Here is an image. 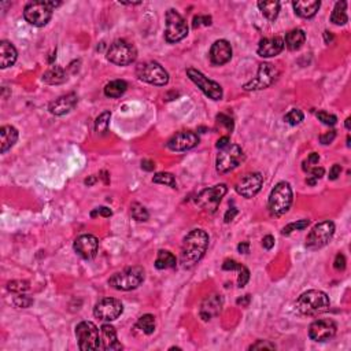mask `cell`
Segmentation results:
<instances>
[{
  "mask_svg": "<svg viewBox=\"0 0 351 351\" xmlns=\"http://www.w3.org/2000/svg\"><path fill=\"white\" fill-rule=\"evenodd\" d=\"M232 58V46L226 40H217L210 48V61L216 66L228 63Z\"/></svg>",
  "mask_w": 351,
  "mask_h": 351,
  "instance_id": "20",
  "label": "cell"
},
{
  "mask_svg": "<svg viewBox=\"0 0 351 351\" xmlns=\"http://www.w3.org/2000/svg\"><path fill=\"white\" fill-rule=\"evenodd\" d=\"M336 330H338V326L334 320L321 318L310 325L309 336L314 342H328L336 335Z\"/></svg>",
  "mask_w": 351,
  "mask_h": 351,
  "instance_id": "16",
  "label": "cell"
},
{
  "mask_svg": "<svg viewBox=\"0 0 351 351\" xmlns=\"http://www.w3.org/2000/svg\"><path fill=\"white\" fill-rule=\"evenodd\" d=\"M329 305V297L324 291L310 289V291H306L298 298L297 302H295V309H297L298 313L306 314V316H314V314L326 311Z\"/></svg>",
  "mask_w": 351,
  "mask_h": 351,
  "instance_id": "2",
  "label": "cell"
},
{
  "mask_svg": "<svg viewBox=\"0 0 351 351\" xmlns=\"http://www.w3.org/2000/svg\"><path fill=\"white\" fill-rule=\"evenodd\" d=\"M284 40L281 37H272V38H262L259 42L258 46V52L259 56L262 58H272V56H276L284 50Z\"/></svg>",
  "mask_w": 351,
  "mask_h": 351,
  "instance_id": "23",
  "label": "cell"
},
{
  "mask_svg": "<svg viewBox=\"0 0 351 351\" xmlns=\"http://www.w3.org/2000/svg\"><path fill=\"white\" fill-rule=\"evenodd\" d=\"M66 80V71L59 66H52L43 75V81H46L47 84H51V85H58V84L65 83Z\"/></svg>",
  "mask_w": 351,
  "mask_h": 351,
  "instance_id": "29",
  "label": "cell"
},
{
  "mask_svg": "<svg viewBox=\"0 0 351 351\" xmlns=\"http://www.w3.org/2000/svg\"><path fill=\"white\" fill-rule=\"evenodd\" d=\"M209 247V235L203 229H193L185 236L181 247L180 263L184 269H191L205 255Z\"/></svg>",
  "mask_w": 351,
  "mask_h": 351,
  "instance_id": "1",
  "label": "cell"
},
{
  "mask_svg": "<svg viewBox=\"0 0 351 351\" xmlns=\"http://www.w3.org/2000/svg\"><path fill=\"white\" fill-rule=\"evenodd\" d=\"M143 281H144V269L140 266H133L114 273L109 279V284L118 291H130L142 285Z\"/></svg>",
  "mask_w": 351,
  "mask_h": 351,
  "instance_id": "5",
  "label": "cell"
},
{
  "mask_svg": "<svg viewBox=\"0 0 351 351\" xmlns=\"http://www.w3.org/2000/svg\"><path fill=\"white\" fill-rule=\"evenodd\" d=\"M136 74L142 81L157 87H165L169 83V73L154 61L140 63L136 67Z\"/></svg>",
  "mask_w": 351,
  "mask_h": 351,
  "instance_id": "8",
  "label": "cell"
},
{
  "mask_svg": "<svg viewBox=\"0 0 351 351\" xmlns=\"http://www.w3.org/2000/svg\"><path fill=\"white\" fill-rule=\"evenodd\" d=\"M295 14L302 18H313L320 10L321 3L318 0H298L292 3Z\"/></svg>",
  "mask_w": 351,
  "mask_h": 351,
  "instance_id": "25",
  "label": "cell"
},
{
  "mask_svg": "<svg viewBox=\"0 0 351 351\" xmlns=\"http://www.w3.org/2000/svg\"><path fill=\"white\" fill-rule=\"evenodd\" d=\"M32 303H33V299H30V298L25 297V295H18V297L14 298V305L17 307L25 309V307H29Z\"/></svg>",
  "mask_w": 351,
  "mask_h": 351,
  "instance_id": "45",
  "label": "cell"
},
{
  "mask_svg": "<svg viewBox=\"0 0 351 351\" xmlns=\"http://www.w3.org/2000/svg\"><path fill=\"white\" fill-rule=\"evenodd\" d=\"M350 121H351L350 118H347L346 120V129H350Z\"/></svg>",
  "mask_w": 351,
  "mask_h": 351,
  "instance_id": "62",
  "label": "cell"
},
{
  "mask_svg": "<svg viewBox=\"0 0 351 351\" xmlns=\"http://www.w3.org/2000/svg\"><path fill=\"white\" fill-rule=\"evenodd\" d=\"M222 306H224V298L218 294H214V295H210L203 301L201 306V318L203 321H209L213 317L218 316L221 313Z\"/></svg>",
  "mask_w": 351,
  "mask_h": 351,
  "instance_id": "21",
  "label": "cell"
},
{
  "mask_svg": "<svg viewBox=\"0 0 351 351\" xmlns=\"http://www.w3.org/2000/svg\"><path fill=\"white\" fill-rule=\"evenodd\" d=\"M316 115H317V118L322 122V124H325V125H328V126H334L335 124L338 122V118H336V115L326 113V111H317V114H316Z\"/></svg>",
  "mask_w": 351,
  "mask_h": 351,
  "instance_id": "41",
  "label": "cell"
},
{
  "mask_svg": "<svg viewBox=\"0 0 351 351\" xmlns=\"http://www.w3.org/2000/svg\"><path fill=\"white\" fill-rule=\"evenodd\" d=\"M211 17L210 15H198V17L193 18L192 26L197 29V28H201V26H210L211 25Z\"/></svg>",
  "mask_w": 351,
  "mask_h": 351,
  "instance_id": "44",
  "label": "cell"
},
{
  "mask_svg": "<svg viewBox=\"0 0 351 351\" xmlns=\"http://www.w3.org/2000/svg\"><path fill=\"white\" fill-rule=\"evenodd\" d=\"M18 140V130L11 125L2 126L0 129V151L5 154L17 143Z\"/></svg>",
  "mask_w": 351,
  "mask_h": 351,
  "instance_id": "27",
  "label": "cell"
},
{
  "mask_svg": "<svg viewBox=\"0 0 351 351\" xmlns=\"http://www.w3.org/2000/svg\"><path fill=\"white\" fill-rule=\"evenodd\" d=\"M310 224L309 220H301V221H297V222H292V224H288L287 226H284L283 228V230H281V235H289L291 232H294V230H302L305 229V228H307Z\"/></svg>",
  "mask_w": 351,
  "mask_h": 351,
  "instance_id": "39",
  "label": "cell"
},
{
  "mask_svg": "<svg viewBox=\"0 0 351 351\" xmlns=\"http://www.w3.org/2000/svg\"><path fill=\"white\" fill-rule=\"evenodd\" d=\"M124 311V306L118 299L114 298H103L98 302L93 309L95 317L103 321H114L117 320Z\"/></svg>",
  "mask_w": 351,
  "mask_h": 351,
  "instance_id": "15",
  "label": "cell"
},
{
  "mask_svg": "<svg viewBox=\"0 0 351 351\" xmlns=\"http://www.w3.org/2000/svg\"><path fill=\"white\" fill-rule=\"evenodd\" d=\"M244 152L238 144H229L225 148L220 150V154L216 159V167L218 173H228L240 165L244 161Z\"/></svg>",
  "mask_w": 351,
  "mask_h": 351,
  "instance_id": "10",
  "label": "cell"
},
{
  "mask_svg": "<svg viewBox=\"0 0 351 351\" xmlns=\"http://www.w3.org/2000/svg\"><path fill=\"white\" fill-rule=\"evenodd\" d=\"M152 181H154L155 184H165L171 187V188H177L174 176L171 174V173H157L152 177Z\"/></svg>",
  "mask_w": 351,
  "mask_h": 351,
  "instance_id": "36",
  "label": "cell"
},
{
  "mask_svg": "<svg viewBox=\"0 0 351 351\" xmlns=\"http://www.w3.org/2000/svg\"><path fill=\"white\" fill-rule=\"evenodd\" d=\"M7 289L11 291V292L22 294L29 289V283H28V281H21V280L10 281L9 284H7Z\"/></svg>",
  "mask_w": 351,
  "mask_h": 351,
  "instance_id": "40",
  "label": "cell"
},
{
  "mask_svg": "<svg viewBox=\"0 0 351 351\" xmlns=\"http://www.w3.org/2000/svg\"><path fill=\"white\" fill-rule=\"evenodd\" d=\"M303 170L309 171L310 177H313L314 180H320L322 176H324V173H325L324 167H313V169H310L309 166H306L305 163H303Z\"/></svg>",
  "mask_w": 351,
  "mask_h": 351,
  "instance_id": "46",
  "label": "cell"
},
{
  "mask_svg": "<svg viewBox=\"0 0 351 351\" xmlns=\"http://www.w3.org/2000/svg\"><path fill=\"white\" fill-rule=\"evenodd\" d=\"M130 213H132V217L136 220V221H147L150 214L147 211V209L140 203H133L130 206Z\"/></svg>",
  "mask_w": 351,
  "mask_h": 351,
  "instance_id": "37",
  "label": "cell"
},
{
  "mask_svg": "<svg viewBox=\"0 0 351 351\" xmlns=\"http://www.w3.org/2000/svg\"><path fill=\"white\" fill-rule=\"evenodd\" d=\"M75 338H77V342H79L80 350H99L102 347L99 329L91 321H83L75 326Z\"/></svg>",
  "mask_w": 351,
  "mask_h": 351,
  "instance_id": "6",
  "label": "cell"
},
{
  "mask_svg": "<svg viewBox=\"0 0 351 351\" xmlns=\"http://www.w3.org/2000/svg\"><path fill=\"white\" fill-rule=\"evenodd\" d=\"M346 9H347L346 2H338V3L335 5V9H334V11H332V15H330V22L339 26L346 25L347 21H348Z\"/></svg>",
  "mask_w": 351,
  "mask_h": 351,
  "instance_id": "33",
  "label": "cell"
},
{
  "mask_svg": "<svg viewBox=\"0 0 351 351\" xmlns=\"http://www.w3.org/2000/svg\"><path fill=\"white\" fill-rule=\"evenodd\" d=\"M138 328L142 329L146 335L154 334L155 330V317L152 314H144L139 318Z\"/></svg>",
  "mask_w": 351,
  "mask_h": 351,
  "instance_id": "34",
  "label": "cell"
},
{
  "mask_svg": "<svg viewBox=\"0 0 351 351\" xmlns=\"http://www.w3.org/2000/svg\"><path fill=\"white\" fill-rule=\"evenodd\" d=\"M136 58H138L136 47L126 40H115L113 44H110L107 50V59L118 66H128L130 63H133Z\"/></svg>",
  "mask_w": 351,
  "mask_h": 351,
  "instance_id": "7",
  "label": "cell"
},
{
  "mask_svg": "<svg viewBox=\"0 0 351 351\" xmlns=\"http://www.w3.org/2000/svg\"><path fill=\"white\" fill-rule=\"evenodd\" d=\"M277 75H279V70L275 65L268 62L261 63L257 77L251 80L250 83L244 84L243 88H244V91H261V89L270 87L275 83Z\"/></svg>",
  "mask_w": 351,
  "mask_h": 351,
  "instance_id": "13",
  "label": "cell"
},
{
  "mask_svg": "<svg viewBox=\"0 0 351 351\" xmlns=\"http://www.w3.org/2000/svg\"><path fill=\"white\" fill-rule=\"evenodd\" d=\"M262 246L266 250H272L273 247H275V238H273L272 235H268V236H265L262 239Z\"/></svg>",
  "mask_w": 351,
  "mask_h": 351,
  "instance_id": "53",
  "label": "cell"
},
{
  "mask_svg": "<svg viewBox=\"0 0 351 351\" xmlns=\"http://www.w3.org/2000/svg\"><path fill=\"white\" fill-rule=\"evenodd\" d=\"M17 50L11 43L7 42V40H3L0 43V67L2 69L13 66L17 61Z\"/></svg>",
  "mask_w": 351,
  "mask_h": 351,
  "instance_id": "26",
  "label": "cell"
},
{
  "mask_svg": "<svg viewBox=\"0 0 351 351\" xmlns=\"http://www.w3.org/2000/svg\"><path fill=\"white\" fill-rule=\"evenodd\" d=\"M96 214H101L102 217H110L113 213H111V210L107 209V207H99V209H96V211H93L92 217L93 216H96Z\"/></svg>",
  "mask_w": 351,
  "mask_h": 351,
  "instance_id": "54",
  "label": "cell"
},
{
  "mask_svg": "<svg viewBox=\"0 0 351 351\" xmlns=\"http://www.w3.org/2000/svg\"><path fill=\"white\" fill-rule=\"evenodd\" d=\"M228 146H229V138H228V136H224V138H221L217 142V144H216V147H217V148H220V150H222V148H225V147H228Z\"/></svg>",
  "mask_w": 351,
  "mask_h": 351,
  "instance_id": "56",
  "label": "cell"
},
{
  "mask_svg": "<svg viewBox=\"0 0 351 351\" xmlns=\"http://www.w3.org/2000/svg\"><path fill=\"white\" fill-rule=\"evenodd\" d=\"M238 250H239V252H242V254H247V252L250 251V243L242 242L238 246Z\"/></svg>",
  "mask_w": 351,
  "mask_h": 351,
  "instance_id": "57",
  "label": "cell"
},
{
  "mask_svg": "<svg viewBox=\"0 0 351 351\" xmlns=\"http://www.w3.org/2000/svg\"><path fill=\"white\" fill-rule=\"evenodd\" d=\"M242 266V263L236 262L233 259H226L225 262L222 263V269H224V270H240Z\"/></svg>",
  "mask_w": 351,
  "mask_h": 351,
  "instance_id": "48",
  "label": "cell"
},
{
  "mask_svg": "<svg viewBox=\"0 0 351 351\" xmlns=\"http://www.w3.org/2000/svg\"><path fill=\"white\" fill-rule=\"evenodd\" d=\"M324 38H325V43L326 44H330V43L334 42V34L330 33V32H328V30H325L324 32Z\"/></svg>",
  "mask_w": 351,
  "mask_h": 351,
  "instance_id": "60",
  "label": "cell"
},
{
  "mask_svg": "<svg viewBox=\"0 0 351 351\" xmlns=\"http://www.w3.org/2000/svg\"><path fill=\"white\" fill-rule=\"evenodd\" d=\"M239 214V210L236 209V207H230L228 211L225 213V217H224V220H225L226 224H229L230 221H233L235 217Z\"/></svg>",
  "mask_w": 351,
  "mask_h": 351,
  "instance_id": "52",
  "label": "cell"
},
{
  "mask_svg": "<svg viewBox=\"0 0 351 351\" xmlns=\"http://www.w3.org/2000/svg\"><path fill=\"white\" fill-rule=\"evenodd\" d=\"M199 136L195 132H179L167 142V148L176 152L188 151L198 146Z\"/></svg>",
  "mask_w": 351,
  "mask_h": 351,
  "instance_id": "19",
  "label": "cell"
},
{
  "mask_svg": "<svg viewBox=\"0 0 351 351\" xmlns=\"http://www.w3.org/2000/svg\"><path fill=\"white\" fill-rule=\"evenodd\" d=\"M187 74H188V77L191 79L192 83L197 84L198 88L205 93L206 96L213 99V101L222 99V88L220 84H217L213 80H209L203 73H201L197 69H193V67L187 69Z\"/></svg>",
  "mask_w": 351,
  "mask_h": 351,
  "instance_id": "14",
  "label": "cell"
},
{
  "mask_svg": "<svg viewBox=\"0 0 351 351\" xmlns=\"http://www.w3.org/2000/svg\"><path fill=\"white\" fill-rule=\"evenodd\" d=\"M335 138H336V130H329V132H326V133L320 136V142H321V144H324V146H328V144H330V143L334 142Z\"/></svg>",
  "mask_w": 351,
  "mask_h": 351,
  "instance_id": "49",
  "label": "cell"
},
{
  "mask_svg": "<svg viewBox=\"0 0 351 351\" xmlns=\"http://www.w3.org/2000/svg\"><path fill=\"white\" fill-rule=\"evenodd\" d=\"M95 180H96V177H91V179H89V180H88V179H87V180H85V184L92 185L93 183H95Z\"/></svg>",
  "mask_w": 351,
  "mask_h": 351,
  "instance_id": "61",
  "label": "cell"
},
{
  "mask_svg": "<svg viewBox=\"0 0 351 351\" xmlns=\"http://www.w3.org/2000/svg\"><path fill=\"white\" fill-rule=\"evenodd\" d=\"M228 192L225 184H217L210 188L203 189L199 195L197 197L195 202L199 207H202L209 213H216L218 209V206L221 203L222 198L225 197Z\"/></svg>",
  "mask_w": 351,
  "mask_h": 351,
  "instance_id": "12",
  "label": "cell"
},
{
  "mask_svg": "<svg viewBox=\"0 0 351 351\" xmlns=\"http://www.w3.org/2000/svg\"><path fill=\"white\" fill-rule=\"evenodd\" d=\"M306 42V33L302 29H294L287 33L284 44L289 51L299 50Z\"/></svg>",
  "mask_w": 351,
  "mask_h": 351,
  "instance_id": "28",
  "label": "cell"
},
{
  "mask_svg": "<svg viewBox=\"0 0 351 351\" xmlns=\"http://www.w3.org/2000/svg\"><path fill=\"white\" fill-rule=\"evenodd\" d=\"M177 265V261H176V257L171 254L170 251L166 250H159L158 257H157V261H155V268L157 269H173L176 268Z\"/></svg>",
  "mask_w": 351,
  "mask_h": 351,
  "instance_id": "31",
  "label": "cell"
},
{
  "mask_svg": "<svg viewBox=\"0 0 351 351\" xmlns=\"http://www.w3.org/2000/svg\"><path fill=\"white\" fill-rule=\"evenodd\" d=\"M334 266L336 270H344L346 269V258H344V255L343 254H338L336 255V258H335V262H334Z\"/></svg>",
  "mask_w": 351,
  "mask_h": 351,
  "instance_id": "50",
  "label": "cell"
},
{
  "mask_svg": "<svg viewBox=\"0 0 351 351\" xmlns=\"http://www.w3.org/2000/svg\"><path fill=\"white\" fill-rule=\"evenodd\" d=\"M262 348H266V350H276V344L275 343H270L269 340H258L254 344H251L248 347V350H262Z\"/></svg>",
  "mask_w": 351,
  "mask_h": 351,
  "instance_id": "42",
  "label": "cell"
},
{
  "mask_svg": "<svg viewBox=\"0 0 351 351\" xmlns=\"http://www.w3.org/2000/svg\"><path fill=\"white\" fill-rule=\"evenodd\" d=\"M74 251L84 259H92L99 250V240L93 235H81L74 240Z\"/></svg>",
  "mask_w": 351,
  "mask_h": 351,
  "instance_id": "18",
  "label": "cell"
},
{
  "mask_svg": "<svg viewBox=\"0 0 351 351\" xmlns=\"http://www.w3.org/2000/svg\"><path fill=\"white\" fill-rule=\"evenodd\" d=\"M340 173H342V166L340 165H334V166L330 167L329 170V180H336L339 176H340Z\"/></svg>",
  "mask_w": 351,
  "mask_h": 351,
  "instance_id": "51",
  "label": "cell"
},
{
  "mask_svg": "<svg viewBox=\"0 0 351 351\" xmlns=\"http://www.w3.org/2000/svg\"><path fill=\"white\" fill-rule=\"evenodd\" d=\"M75 105H77V95L69 93V95H65V96H61L55 99L54 102H51L48 110L52 115L61 117V115L70 113L71 110L75 107Z\"/></svg>",
  "mask_w": 351,
  "mask_h": 351,
  "instance_id": "22",
  "label": "cell"
},
{
  "mask_svg": "<svg viewBox=\"0 0 351 351\" xmlns=\"http://www.w3.org/2000/svg\"><path fill=\"white\" fill-rule=\"evenodd\" d=\"M258 9L263 14V17H266L269 21H275L280 13V2L276 0H270V2H259Z\"/></svg>",
  "mask_w": 351,
  "mask_h": 351,
  "instance_id": "30",
  "label": "cell"
},
{
  "mask_svg": "<svg viewBox=\"0 0 351 351\" xmlns=\"http://www.w3.org/2000/svg\"><path fill=\"white\" fill-rule=\"evenodd\" d=\"M250 301H251L250 295H244L243 298H239L238 301H236V303H238V305H242L243 307H247L248 303H250Z\"/></svg>",
  "mask_w": 351,
  "mask_h": 351,
  "instance_id": "58",
  "label": "cell"
},
{
  "mask_svg": "<svg viewBox=\"0 0 351 351\" xmlns=\"http://www.w3.org/2000/svg\"><path fill=\"white\" fill-rule=\"evenodd\" d=\"M61 2H30L24 9V18L28 24L37 28L46 26L52 17V11Z\"/></svg>",
  "mask_w": 351,
  "mask_h": 351,
  "instance_id": "3",
  "label": "cell"
},
{
  "mask_svg": "<svg viewBox=\"0 0 351 351\" xmlns=\"http://www.w3.org/2000/svg\"><path fill=\"white\" fill-rule=\"evenodd\" d=\"M188 34V25L180 14L176 10L170 9L166 11V29H165V40L170 44L181 42Z\"/></svg>",
  "mask_w": 351,
  "mask_h": 351,
  "instance_id": "9",
  "label": "cell"
},
{
  "mask_svg": "<svg viewBox=\"0 0 351 351\" xmlns=\"http://www.w3.org/2000/svg\"><path fill=\"white\" fill-rule=\"evenodd\" d=\"M262 184L263 176L261 173H248L239 180L236 184V192L246 199H251L261 191Z\"/></svg>",
  "mask_w": 351,
  "mask_h": 351,
  "instance_id": "17",
  "label": "cell"
},
{
  "mask_svg": "<svg viewBox=\"0 0 351 351\" xmlns=\"http://www.w3.org/2000/svg\"><path fill=\"white\" fill-rule=\"evenodd\" d=\"M110 120H111V113L110 111H105V113H102L96 118V121H95V130H96L98 133L105 134L109 130Z\"/></svg>",
  "mask_w": 351,
  "mask_h": 351,
  "instance_id": "35",
  "label": "cell"
},
{
  "mask_svg": "<svg viewBox=\"0 0 351 351\" xmlns=\"http://www.w3.org/2000/svg\"><path fill=\"white\" fill-rule=\"evenodd\" d=\"M292 205V189L291 185L285 181L277 183L276 187L272 189L269 195L268 209L272 216L280 217L289 210Z\"/></svg>",
  "mask_w": 351,
  "mask_h": 351,
  "instance_id": "4",
  "label": "cell"
},
{
  "mask_svg": "<svg viewBox=\"0 0 351 351\" xmlns=\"http://www.w3.org/2000/svg\"><path fill=\"white\" fill-rule=\"evenodd\" d=\"M142 169H144L147 171H152L155 169V163L152 161H150V159H146V161L142 162Z\"/></svg>",
  "mask_w": 351,
  "mask_h": 351,
  "instance_id": "55",
  "label": "cell"
},
{
  "mask_svg": "<svg viewBox=\"0 0 351 351\" xmlns=\"http://www.w3.org/2000/svg\"><path fill=\"white\" fill-rule=\"evenodd\" d=\"M217 121L220 122V124H222V125L225 126L228 130H230V132L233 130V120L230 117H228V115H225V114H218Z\"/></svg>",
  "mask_w": 351,
  "mask_h": 351,
  "instance_id": "47",
  "label": "cell"
},
{
  "mask_svg": "<svg viewBox=\"0 0 351 351\" xmlns=\"http://www.w3.org/2000/svg\"><path fill=\"white\" fill-rule=\"evenodd\" d=\"M101 342L102 347L105 350H121L122 348V344L118 342L115 328L107 325V324L101 328Z\"/></svg>",
  "mask_w": 351,
  "mask_h": 351,
  "instance_id": "24",
  "label": "cell"
},
{
  "mask_svg": "<svg viewBox=\"0 0 351 351\" xmlns=\"http://www.w3.org/2000/svg\"><path fill=\"white\" fill-rule=\"evenodd\" d=\"M248 280H250V270H248L246 266H242L240 270H239L238 285L240 287V288H243V287L248 283Z\"/></svg>",
  "mask_w": 351,
  "mask_h": 351,
  "instance_id": "43",
  "label": "cell"
},
{
  "mask_svg": "<svg viewBox=\"0 0 351 351\" xmlns=\"http://www.w3.org/2000/svg\"><path fill=\"white\" fill-rule=\"evenodd\" d=\"M318 161H320V155L316 154V152H311L309 159H307V162L309 163H318Z\"/></svg>",
  "mask_w": 351,
  "mask_h": 351,
  "instance_id": "59",
  "label": "cell"
},
{
  "mask_svg": "<svg viewBox=\"0 0 351 351\" xmlns=\"http://www.w3.org/2000/svg\"><path fill=\"white\" fill-rule=\"evenodd\" d=\"M284 121L289 125H298L303 121V113L301 110L298 109H292L289 113H287L284 115Z\"/></svg>",
  "mask_w": 351,
  "mask_h": 351,
  "instance_id": "38",
  "label": "cell"
},
{
  "mask_svg": "<svg viewBox=\"0 0 351 351\" xmlns=\"http://www.w3.org/2000/svg\"><path fill=\"white\" fill-rule=\"evenodd\" d=\"M335 233V224L332 221H322L318 222L317 225L310 230V233L306 238V247L307 250H318L325 247L334 238Z\"/></svg>",
  "mask_w": 351,
  "mask_h": 351,
  "instance_id": "11",
  "label": "cell"
},
{
  "mask_svg": "<svg viewBox=\"0 0 351 351\" xmlns=\"http://www.w3.org/2000/svg\"><path fill=\"white\" fill-rule=\"evenodd\" d=\"M128 84L124 80H114L105 87V95L107 98H120L125 93Z\"/></svg>",
  "mask_w": 351,
  "mask_h": 351,
  "instance_id": "32",
  "label": "cell"
}]
</instances>
